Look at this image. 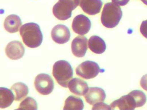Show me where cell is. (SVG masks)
Masks as SVG:
<instances>
[{
  "instance_id": "obj_23",
  "label": "cell",
  "mask_w": 147,
  "mask_h": 110,
  "mask_svg": "<svg viewBox=\"0 0 147 110\" xmlns=\"http://www.w3.org/2000/svg\"><path fill=\"white\" fill-rule=\"evenodd\" d=\"M102 107H104L105 109H110L111 110V107L110 106H108L107 104H105L104 103H98L97 104H95L93 107V108H92V110H95V109H103Z\"/></svg>"
},
{
  "instance_id": "obj_21",
  "label": "cell",
  "mask_w": 147,
  "mask_h": 110,
  "mask_svg": "<svg viewBox=\"0 0 147 110\" xmlns=\"http://www.w3.org/2000/svg\"><path fill=\"white\" fill-rule=\"evenodd\" d=\"M135 99L137 107H141L145 104L147 100L146 95L142 92L138 90H135L129 93Z\"/></svg>"
},
{
  "instance_id": "obj_24",
  "label": "cell",
  "mask_w": 147,
  "mask_h": 110,
  "mask_svg": "<svg viewBox=\"0 0 147 110\" xmlns=\"http://www.w3.org/2000/svg\"><path fill=\"white\" fill-rule=\"evenodd\" d=\"M140 85L144 89L147 91V74L144 75L141 78Z\"/></svg>"
},
{
  "instance_id": "obj_11",
  "label": "cell",
  "mask_w": 147,
  "mask_h": 110,
  "mask_svg": "<svg viewBox=\"0 0 147 110\" xmlns=\"http://www.w3.org/2000/svg\"><path fill=\"white\" fill-rule=\"evenodd\" d=\"M88 39L84 36H78L73 40L71 48L73 54L78 58L83 57L88 49Z\"/></svg>"
},
{
  "instance_id": "obj_19",
  "label": "cell",
  "mask_w": 147,
  "mask_h": 110,
  "mask_svg": "<svg viewBox=\"0 0 147 110\" xmlns=\"http://www.w3.org/2000/svg\"><path fill=\"white\" fill-rule=\"evenodd\" d=\"M11 89L15 93V100H21L25 98L29 93V89L28 87L23 82H18L13 84Z\"/></svg>"
},
{
  "instance_id": "obj_4",
  "label": "cell",
  "mask_w": 147,
  "mask_h": 110,
  "mask_svg": "<svg viewBox=\"0 0 147 110\" xmlns=\"http://www.w3.org/2000/svg\"><path fill=\"white\" fill-rule=\"evenodd\" d=\"M79 3V0H59L53 7V14L58 19L66 20L71 17L72 11Z\"/></svg>"
},
{
  "instance_id": "obj_8",
  "label": "cell",
  "mask_w": 147,
  "mask_h": 110,
  "mask_svg": "<svg viewBox=\"0 0 147 110\" xmlns=\"http://www.w3.org/2000/svg\"><path fill=\"white\" fill-rule=\"evenodd\" d=\"M110 107L111 110L117 108L121 110H134L137 107V105L135 99L129 93L127 95L122 96L120 99L113 101L110 105Z\"/></svg>"
},
{
  "instance_id": "obj_14",
  "label": "cell",
  "mask_w": 147,
  "mask_h": 110,
  "mask_svg": "<svg viewBox=\"0 0 147 110\" xmlns=\"http://www.w3.org/2000/svg\"><path fill=\"white\" fill-rule=\"evenodd\" d=\"M68 87L71 93L80 96L85 95L88 89L87 83L79 78L71 80L69 82Z\"/></svg>"
},
{
  "instance_id": "obj_10",
  "label": "cell",
  "mask_w": 147,
  "mask_h": 110,
  "mask_svg": "<svg viewBox=\"0 0 147 110\" xmlns=\"http://www.w3.org/2000/svg\"><path fill=\"white\" fill-rule=\"evenodd\" d=\"M5 52L7 56L10 59L18 60L22 58L24 56V46L20 41H11L7 46Z\"/></svg>"
},
{
  "instance_id": "obj_25",
  "label": "cell",
  "mask_w": 147,
  "mask_h": 110,
  "mask_svg": "<svg viewBox=\"0 0 147 110\" xmlns=\"http://www.w3.org/2000/svg\"><path fill=\"white\" fill-rule=\"evenodd\" d=\"M129 0H112V1L118 6H123L129 3Z\"/></svg>"
},
{
  "instance_id": "obj_20",
  "label": "cell",
  "mask_w": 147,
  "mask_h": 110,
  "mask_svg": "<svg viewBox=\"0 0 147 110\" xmlns=\"http://www.w3.org/2000/svg\"><path fill=\"white\" fill-rule=\"evenodd\" d=\"M18 109L37 110L38 109L37 103L33 98L28 97L20 103Z\"/></svg>"
},
{
  "instance_id": "obj_17",
  "label": "cell",
  "mask_w": 147,
  "mask_h": 110,
  "mask_svg": "<svg viewBox=\"0 0 147 110\" xmlns=\"http://www.w3.org/2000/svg\"><path fill=\"white\" fill-rule=\"evenodd\" d=\"M15 99V95L11 89L0 88V107L5 108L11 106Z\"/></svg>"
},
{
  "instance_id": "obj_12",
  "label": "cell",
  "mask_w": 147,
  "mask_h": 110,
  "mask_svg": "<svg viewBox=\"0 0 147 110\" xmlns=\"http://www.w3.org/2000/svg\"><path fill=\"white\" fill-rule=\"evenodd\" d=\"M86 101L90 105H94L104 101L106 94L102 89L99 87H90L85 95Z\"/></svg>"
},
{
  "instance_id": "obj_26",
  "label": "cell",
  "mask_w": 147,
  "mask_h": 110,
  "mask_svg": "<svg viewBox=\"0 0 147 110\" xmlns=\"http://www.w3.org/2000/svg\"><path fill=\"white\" fill-rule=\"evenodd\" d=\"M145 5H147V0H141Z\"/></svg>"
},
{
  "instance_id": "obj_16",
  "label": "cell",
  "mask_w": 147,
  "mask_h": 110,
  "mask_svg": "<svg viewBox=\"0 0 147 110\" xmlns=\"http://www.w3.org/2000/svg\"><path fill=\"white\" fill-rule=\"evenodd\" d=\"M88 45L89 49L96 54H102L106 50V45L105 41L96 35H94L90 38Z\"/></svg>"
},
{
  "instance_id": "obj_2",
  "label": "cell",
  "mask_w": 147,
  "mask_h": 110,
  "mask_svg": "<svg viewBox=\"0 0 147 110\" xmlns=\"http://www.w3.org/2000/svg\"><path fill=\"white\" fill-rule=\"evenodd\" d=\"M123 15V12L119 6L113 3H105L101 15L102 25L106 28H113L117 26Z\"/></svg>"
},
{
  "instance_id": "obj_9",
  "label": "cell",
  "mask_w": 147,
  "mask_h": 110,
  "mask_svg": "<svg viewBox=\"0 0 147 110\" xmlns=\"http://www.w3.org/2000/svg\"><path fill=\"white\" fill-rule=\"evenodd\" d=\"M53 40L58 44H64L70 39V32L65 25L59 24L54 27L51 32Z\"/></svg>"
},
{
  "instance_id": "obj_7",
  "label": "cell",
  "mask_w": 147,
  "mask_h": 110,
  "mask_svg": "<svg viewBox=\"0 0 147 110\" xmlns=\"http://www.w3.org/2000/svg\"><path fill=\"white\" fill-rule=\"evenodd\" d=\"M72 29L77 34L84 35L90 31L91 22L88 17L83 14L77 15L74 18L72 23Z\"/></svg>"
},
{
  "instance_id": "obj_3",
  "label": "cell",
  "mask_w": 147,
  "mask_h": 110,
  "mask_svg": "<svg viewBox=\"0 0 147 110\" xmlns=\"http://www.w3.org/2000/svg\"><path fill=\"white\" fill-rule=\"evenodd\" d=\"M52 74L59 85L67 88L69 82L73 78L74 72L72 66L68 62L59 60L54 64Z\"/></svg>"
},
{
  "instance_id": "obj_15",
  "label": "cell",
  "mask_w": 147,
  "mask_h": 110,
  "mask_svg": "<svg viewBox=\"0 0 147 110\" xmlns=\"http://www.w3.org/2000/svg\"><path fill=\"white\" fill-rule=\"evenodd\" d=\"M22 22L19 16L12 14L6 17L4 21V27L8 32L14 33L18 32Z\"/></svg>"
},
{
  "instance_id": "obj_1",
  "label": "cell",
  "mask_w": 147,
  "mask_h": 110,
  "mask_svg": "<svg viewBox=\"0 0 147 110\" xmlns=\"http://www.w3.org/2000/svg\"><path fill=\"white\" fill-rule=\"evenodd\" d=\"M20 32L23 42L30 48H37L42 42V33L36 23L29 22L24 24L20 28Z\"/></svg>"
},
{
  "instance_id": "obj_13",
  "label": "cell",
  "mask_w": 147,
  "mask_h": 110,
  "mask_svg": "<svg viewBox=\"0 0 147 110\" xmlns=\"http://www.w3.org/2000/svg\"><path fill=\"white\" fill-rule=\"evenodd\" d=\"M80 6L83 11L89 15L99 13L101 10L103 2L101 0H79Z\"/></svg>"
},
{
  "instance_id": "obj_5",
  "label": "cell",
  "mask_w": 147,
  "mask_h": 110,
  "mask_svg": "<svg viewBox=\"0 0 147 110\" xmlns=\"http://www.w3.org/2000/svg\"><path fill=\"white\" fill-rule=\"evenodd\" d=\"M77 75L86 80L96 77L99 73L104 72L97 63L91 61H86L80 64L76 69Z\"/></svg>"
},
{
  "instance_id": "obj_6",
  "label": "cell",
  "mask_w": 147,
  "mask_h": 110,
  "mask_svg": "<svg viewBox=\"0 0 147 110\" xmlns=\"http://www.w3.org/2000/svg\"><path fill=\"white\" fill-rule=\"evenodd\" d=\"M35 88L37 91L43 95H48L54 89V82L51 76L46 74H40L36 76Z\"/></svg>"
},
{
  "instance_id": "obj_18",
  "label": "cell",
  "mask_w": 147,
  "mask_h": 110,
  "mask_svg": "<svg viewBox=\"0 0 147 110\" xmlns=\"http://www.w3.org/2000/svg\"><path fill=\"white\" fill-rule=\"evenodd\" d=\"M84 103L81 98L70 95L65 100L63 109L82 110L84 109Z\"/></svg>"
},
{
  "instance_id": "obj_22",
  "label": "cell",
  "mask_w": 147,
  "mask_h": 110,
  "mask_svg": "<svg viewBox=\"0 0 147 110\" xmlns=\"http://www.w3.org/2000/svg\"><path fill=\"white\" fill-rule=\"evenodd\" d=\"M140 31L142 35L147 39V19L142 22L140 26Z\"/></svg>"
}]
</instances>
